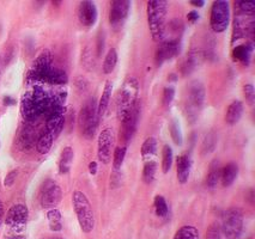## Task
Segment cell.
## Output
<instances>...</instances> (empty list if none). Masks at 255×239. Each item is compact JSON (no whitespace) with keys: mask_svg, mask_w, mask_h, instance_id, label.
<instances>
[{"mask_svg":"<svg viewBox=\"0 0 255 239\" xmlns=\"http://www.w3.org/2000/svg\"><path fill=\"white\" fill-rule=\"evenodd\" d=\"M168 1L165 0H150L147 2V24L153 41L162 42L164 28L167 24Z\"/></svg>","mask_w":255,"mask_h":239,"instance_id":"1","label":"cell"},{"mask_svg":"<svg viewBox=\"0 0 255 239\" xmlns=\"http://www.w3.org/2000/svg\"><path fill=\"white\" fill-rule=\"evenodd\" d=\"M138 92H139V81L134 77H128L124 81V85L121 86L118 92L117 97V115L119 120L123 121L127 114L129 113L133 105L138 101Z\"/></svg>","mask_w":255,"mask_h":239,"instance_id":"2","label":"cell"},{"mask_svg":"<svg viewBox=\"0 0 255 239\" xmlns=\"http://www.w3.org/2000/svg\"><path fill=\"white\" fill-rule=\"evenodd\" d=\"M72 206L82 231L84 233H90L95 227V217L93 207H91L87 195L82 191L76 190L72 194Z\"/></svg>","mask_w":255,"mask_h":239,"instance_id":"3","label":"cell"},{"mask_svg":"<svg viewBox=\"0 0 255 239\" xmlns=\"http://www.w3.org/2000/svg\"><path fill=\"white\" fill-rule=\"evenodd\" d=\"M99 115H97V104L94 98L87 101L81 109L78 122L85 138L93 139L99 126Z\"/></svg>","mask_w":255,"mask_h":239,"instance_id":"4","label":"cell"},{"mask_svg":"<svg viewBox=\"0 0 255 239\" xmlns=\"http://www.w3.org/2000/svg\"><path fill=\"white\" fill-rule=\"evenodd\" d=\"M221 229L227 239H239L243 230V214L241 209L236 207L227 209L223 214Z\"/></svg>","mask_w":255,"mask_h":239,"instance_id":"5","label":"cell"},{"mask_svg":"<svg viewBox=\"0 0 255 239\" xmlns=\"http://www.w3.org/2000/svg\"><path fill=\"white\" fill-rule=\"evenodd\" d=\"M205 102V87L200 81H193L189 85L188 101H187V117L191 122L198 119L199 111Z\"/></svg>","mask_w":255,"mask_h":239,"instance_id":"6","label":"cell"},{"mask_svg":"<svg viewBox=\"0 0 255 239\" xmlns=\"http://www.w3.org/2000/svg\"><path fill=\"white\" fill-rule=\"evenodd\" d=\"M230 24V5L224 0L212 4L210 14V26L215 32H224Z\"/></svg>","mask_w":255,"mask_h":239,"instance_id":"7","label":"cell"},{"mask_svg":"<svg viewBox=\"0 0 255 239\" xmlns=\"http://www.w3.org/2000/svg\"><path fill=\"white\" fill-rule=\"evenodd\" d=\"M115 147V134L111 128H106L101 132L97 141V157L102 164H109L112 160Z\"/></svg>","mask_w":255,"mask_h":239,"instance_id":"8","label":"cell"},{"mask_svg":"<svg viewBox=\"0 0 255 239\" xmlns=\"http://www.w3.org/2000/svg\"><path fill=\"white\" fill-rule=\"evenodd\" d=\"M62 199V190L52 179L43 183L41 188V206L46 209L55 208Z\"/></svg>","mask_w":255,"mask_h":239,"instance_id":"9","label":"cell"},{"mask_svg":"<svg viewBox=\"0 0 255 239\" xmlns=\"http://www.w3.org/2000/svg\"><path fill=\"white\" fill-rule=\"evenodd\" d=\"M29 218L28 208L24 205H14L8 209L5 224L13 231H22L26 225V221Z\"/></svg>","mask_w":255,"mask_h":239,"instance_id":"10","label":"cell"},{"mask_svg":"<svg viewBox=\"0 0 255 239\" xmlns=\"http://www.w3.org/2000/svg\"><path fill=\"white\" fill-rule=\"evenodd\" d=\"M139 115H140V102L138 99L137 103L129 110V113L127 114V116L121 121L123 122V139L126 143H128L134 135L138 126Z\"/></svg>","mask_w":255,"mask_h":239,"instance_id":"11","label":"cell"},{"mask_svg":"<svg viewBox=\"0 0 255 239\" xmlns=\"http://www.w3.org/2000/svg\"><path fill=\"white\" fill-rule=\"evenodd\" d=\"M65 126V107H55L47 114V131L58 138Z\"/></svg>","mask_w":255,"mask_h":239,"instance_id":"12","label":"cell"},{"mask_svg":"<svg viewBox=\"0 0 255 239\" xmlns=\"http://www.w3.org/2000/svg\"><path fill=\"white\" fill-rule=\"evenodd\" d=\"M131 11V1L128 0H115L112 2L109 11V22L112 25L117 26L124 23L128 17Z\"/></svg>","mask_w":255,"mask_h":239,"instance_id":"13","label":"cell"},{"mask_svg":"<svg viewBox=\"0 0 255 239\" xmlns=\"http://www.w3.org/2000/svg\"><path fill=\"white\" fill-rule=\"evenodd\" d=\"M180 52V42L176 41H162L161 46L158 47L156 52V64L157 66H161L165 61L171 60L176 57Z\"/></svg>","mask_w":255,"mask_h":239,"instance_id":"14","label":"cell"},{"mask_svg":"<svg viewBox=\"0 0 255 239\" xmlns=\"http://www.w3.org/2000/svg\"><path fill=\"white\" fill-rule=\"evenodd\" d=\"M78 18L83 25L90 28L97 20V7L93 1H82L78 7Z\"/></svg>","mask_w":255,"mask_h":239,"instance_id":"15","label":"cell"},{"mask_svg":"<svg viewBox=\"0 0 255 239\" xmlns=\"http://www.w3.org/2000/svg\"><path fill=\"white\" fill-rule=\"evenodd\" d=\"M20 113H22L23 117L26 121H30V122L36 120L38 116H41L40 110H38L36 103L32 98L30 91L23 94L22 101H20Z\"/></svg>","mask_w":255,"mask_h":239,"instance_id":"16","label":"cell"},{"mask_svg":"<svg viewBox=\"0 0 255 239\" xmlns=\"http://www.w3.org/2000/svg\"><path fill=\"white\" fill-rule=\"evenodd\" d=\"M183 30H185V25H183L182 20L180 18L171 19L170 22L165 24L162 41H176V42H180Z\"/></svg>","mask_w":255,"mask_h":239,"instance_id":"17","label":"cell"},{"mask_svg":"<svg viewBox=\"0 0 255 239\" xmlns=\"http://www.w3.org/2000/svg\"><path fill=\"white\" fill-rule=\"evenodd\" d=\"M192 170V159L189 155H182L177 158V179L181 184L188 181Z\"/></svg>","mask_w":255,"mask_h":239,"instance_id":"18","label":"cell"},{"mask_svg":"<svg viewBox=\"0 0 255 239\" xmlns=\"http://www.w3.org/2000/svg\"><path fill=\"white\" fill-rule=\"evenodd\" d=\"M252 53H253V44L246 43L237 46L233 49V58L234 60L239 61L243 65H249L251 63Z\"/></svg>","mask_w":255,"mask_h":239,"instance_id":"19","label":"cell"},{"mask_svg":"<svg viewBox=\"0 0 255 239\" xmlns=\"http://www.w3.org/2000/svg\"><path fill=\"white\" fill-rule=\"evenodd\" d=\"M243 114V103L241 101H234L228 108L225 114V122L228 125L234 126L241 120Z\"/></svg>","mask_w":255,"mask_h":239,"instance_id":"20","label":"cell"},{"mask_svg":"<svg viewBox=\"0 0 255 239\" xmlns=\"http://www.w3.org/2000/svg\"><path fill=\"white\" fill-rule=\"evenodd\" d=\"M239 175V166L235 163H229L227 166L222 167L221 181L224 187H230Z\"/></svg>","mask_w":255,"mask_h":239,"instance_id":"21","label":"cell"},{"mask_svg":"<svg viewBox=\"0 0 255 239\" xmlns=\"http://www.w3.org/2000/svg\"><path fill=\"white\" fill-rule=\"evenodd\" d=\"M73 158H75V153H73L72 147H65L61 152L60 159H59V172L62 173V175L69 173Z\"/></svg>","mask_w":255,"mask_h":239,"instance_id":"22","label":"cell"},{"mask_svg":"<svg viewBox=\"0 0 255 239\" xmlns=\"http://www.w3.org/2000/svg\"><path fill=\"white\" fill-rule=\"evenodd\" d=\"M112 92H113V84L111 81L106 82L105 90H103L99 104H97V115H99V119H101V117H102L107 111V108H108L109 102H111Z\"/></svg>","mask_w":255,"mask_h":239,"instance_id":"23","label":"cell"},{"mask_svg":"<svg viewBox=\"0 0 255 239\" xmlns=\"http://www.w3.org/2000/svg\"><path fill=\"white\" fill-rule=\"evenodd\" d=\"M53 141H54V137L46 129V132H43L36 141L37 152L40 155H47L50 151V149H52Z\"/></svg>","mask_w":255,"mask_h":239,"instance_id":"24","label":"cell"},{"mask_svg":"<svg viewBox=\"0 0 255 239\" xmlns=\"http://www.w3.org/2000/svg\"><path fill=\"white\" fill-rule=\"evenodd\" d=\"M221 173H222V167L217 160L212 161L211 166H210L209 175L206 178V184L210 189H213L217 185V183L221 181Z\"/></svg>","mask_w":255,"mask_h":239,"instance_id":"25","label":"cell"},{"mask_svg":"<svg viewBox=\"0 0 255 239\" xmlns=\"http://www.w3.org/2000/svg\"><path fill=\"white\" fill-rule=\"evenodd\" d=\"M47 219H48L49 229L53 232H60L62 230V217L61 213L56 208H52L47 212Z\"/></svg>","mask_w":255,"mask_h":239,"instance_id":"26","label":"cell"},{"mask_svg":"<svg viewBox=\"0 0 255 239\" xmlns=\"http://www.w3.org/2000/svg\"><path fill=\"white\" fill-rule=\"evenodd\" d=\"M52 65H53L52 53H50L48 49H44V51L41 53V54L38 55L36 59H35L31 69L32 70H42V69H46V67L52 66Z\"/></svg>","mask_w":255,"mask_h":239,"instance_id":"27","label":"cell"},{"mask_svg":"<svg viewBox=\"0 0 255 239\" xmlns=\"http://www.w3.org/2000/svg\"><path fill=\"white\" fill-rule=\"evenodd\" d=\"M118 59L119 57L117 49H109L105 58V63H103V72H105L106 75H111L113 71L115 70L118 64Z\"/></svg>","mask_w":255,"mask_h":239,"instance_id":"28","label":"cell"},{"mask_svg":"<svg viewBox=\"0 0 255 239\" xmlns=\"http://www.w3.org/2000/svg\"><path fill=\"white\" fill-rule=\"evenodd\" d=\"M174 239H200L199 231L194 226L185 225L177 230V232L174 236Z\"/></svg>","mask_w":255,"mask_h":239,"instance_id":"29","label":"cell"},{"mask_svg":"<svg viewBox=\"0 0 255 239\" xmlns=\"http://www.w3.org/2000/svg\"><path fill=\"white\" fill-rule=\"evenodd\" d=\"M174 156H173V150L169 145H164L162 150V171L163 173H168L171 169V165H173Z\"/></svg>","mask_w":255,"mask_h":239,"instance_id":"30","label":"cell"},{"mask_svg":"<svg viewBox=\"0 0 255 239\" xmlns=\"http://www.w3.org/2000/svg\"><path fill=\"white\" fill-rule=\"evenodd\" d=\"M156 151H157L156 139L152 137L147 138L146 140L143 143V146H141V157H143L144 159L153 157Z\"/></svg>","mask_w":255,"mask_h":239,"instance_id":"31","label":"cell"},{"mask_svg":"<svg viewBox=\"0 0 255 239\" xmlns=\"http://www.w3.org/2000/svg\"><path fill=\"white\" fill-rule=\"evenodd\" d=\"M127 153V146H119L113 152V166L114 170H120L123 166L125 157Z\"/></svg>","mask_w":255,"mask_h":239,"instance_id":"32","label":"cell"},{"mask_svg":"<svg viewBox=\"0 0 255 239\" xmlns=\"http://www.w3.org/2000/svg\"><path fill=\"white\" fill-rule=\"evenodd\" d=\"M34 140H35L34 131H32L31 128H29V127H25V128L22 131V133H20V137H19L20 146H22L24 150L30 149L32 144H34Z\"/></svg>","mask_w":255,"mask_h":239,"instance_id":"33","label":"cell"},{"mask_svg":"<svg viewBox=\"0 0 255 239\" xmlns=\"http://www.w3.org/2000/svg\"><path fill=\"white\" fill-rule=\"evenodd\" d=\"M169 132H170L171 139L177 146H181L183 144V137H182V131H181L180 123L177 120H173L169 126Z\"/></svg>","mask_w":255,"mask_h":239,"instance_id":"34","label":"cell"},{"mask_svg":"<svg viewBox=\"0 0 255 239\" xmlns=\"http://www.w3.org/2000/svg\"><path fill=\"white\" fill-rule=\"evenodd\" d=\"M157 171V163L156 161H149L145 164L143 170V179L145 183H152L155 179Z\"/></svg>","mask_w":255,"mask_h":239,"instance_id":"35","label":"cell"},{"mask_svg":"<svg viewBox=\"0 0 255 239\" xmlns=\"http://www.w3.org/2000/svg\"><path fill=\"white\" fill-rule=\"evenodd\" d=\"M216 145H217V137H216V134L213 132L209 133V134L205 137V139H204L203 150H201V152L203 153L212 152L213 150L216 149Z\"/></svg>","mask_w":255,"mask_h":239,"instance_id":"36","label":"cell"},{"mask_svg":"<svg viewBox=\"0 0 255 239\" xmlns=\"http://www.w3.org/2000/svg\"><path fill=\"white\" fill-rule=\"evenodd\" d=\"M155 211L158 217H165L168 214L167 201L162 195H157L155 197Z\"/></svg>","mask_w":255,"mask_h":239,"instance_id":"37","label":"cell"},{"mask_svg":"<svg viewBox=\"0 0 255 239\" xmlns=\"http://www.w3.org/2000/svg\"><path fill=\"white\" fill-rule=\"evenodd\" d=\"M205 239H222V229L217 223H213L207 229Z\"/></svg>","mask_w":255,"mask_h":239,"instance_id":"38","label":"cell"},{"mask_svg":"<svg viewBox=\"0 0 255 239\" xmlns=\"http://www.w3.org/2000/svg\"><path fill=\"white\" fill-rule=\"evenodd\" d=\"M236 6L239 7L242 12H245L246 14H253L255 4H254V1H252V0L251 1H243V0H239V1L236 2Z\"/></svg>","mask_w":255,"mask_h":239,"instance_id":"39","label":"cell"},{"mask_svg":"<svg viewBox=\"0 0 255 239\" xmlns=\"http://www.w3.org/2000/svg\"><path fill=\"white\" fill-rule=\"evenodd\" d=\"M243 93H245L246 101L249 105H254L255 103V90L252 84H247L243 86Z\"/></svg>","mask_w":255,"mask_h":239,"instance_id":"40","label":"cell"},{"mask_svg":"<svg viewBox=\"0 0 255 239\" xmlns=\"http://www.w3.org/2000/svg\"><path fill=\"white\" fill-rule=\"evenodd\" d=\"M175 97V88L173 86H167L163 91V105L169 107Z\"/></svg>","mask_w":255,"mask_h":239,"instance_id":"41","label":"cell"},{"mask_svg":"<svg viewBox=\"0 0 255 239\" xmlns=\"http://www.w3.org/2000/svg\"><path fill=\"white\" fill-rule=\"evenodd\" d=\"M17 176H18V170L14 169L12 171H10L4 179L5 187H12V185L14 184V182H16Z\"/></svg>","mask_w":255,"mask_h":239,"instance_id":"42","label":"cell"},{"mask_svg":"<svg viewBox=\"0 0 255 239\" xmlns=\"http://www.w3.org/2000/svg\"><path fill=\"white\" fill-rule=\"evenodd\" d=\"M103 51H105V34L100 32L99 37H97V55L101 57Z\"/></svg>","mask_w":255,"mask_h":239,"instance_id":"43","label":"cell"},{"mask_svg":"<svg viewBox=\"0 0 255 239\" xmlns=\"http://www.w3.org/2000/svg\"><path fill=\"white\" fill-rule=\"evenodd\" d=\"M187 19H188L189 23H195L198 19H199V13L198 11H191L187 14Z\"/></svg>","mask_w":255,"mask_h":239,"instance_id":"44","label":"cell"},{"mask_svg":"<svg viewBox=\"0 0 255 239\" xmlns=\"http://www.w3.org/2000/svg\"><path fill=\"white\" fill-rule=\"evenodd\" d=\"M97 163L96 161H91L90 164H89V172H90V175H96L97 173Z\"/></svg>","mask_w":255,"mask_h":239,"instance_id":"45","label":"cell"},{"mask_svg":"<svg viewBox=\"0 0 255 239\" xmlns=\"http://www.w3.org/2000/svg\"><path fill=\"white\" fill-rule=\"evenodd\" d=\"M4 104H6V105H13V104H16V101H14L12 97L5 96V97H4Z\"/></svg>","mask_w":255,"mask_h":239,"instance_id":"46","label":"cell"},{"mask_svg":"<svg viewBox=\"0 0 255 239\" xmlns=\"http://www.w3.org/2000/svg\"><path fill=\"white\" fill-rule=\"evenodd\" d=\"M191 4L193 5V6L203 7L204 5H205V1H204V0H191Z\"/></svg>","mask_w":255,"mask_h":239,"instance_id":"47","label":"cell"},{"mask_svg":"<svg viewBox=\"0 0 255 239\" xmlns=\"http://www.w3.org/2000/svg\"><path fill=\"white\" fill-rule=\"evenodd\" d=\"M4 214H5L4 205H2L1 200H0V226L2 225V221H4Z\"/></svg>","mask_w":255,"mask_h":239,"instance_id":"48","label":"cell"},{"mask_svg":"<svg viewBox=\"0 0 255 239\" xmlns=\"http://www.w3.org/2000/svg\"><path fill=\"white\" fill-rule=\"evenodd\" d=\"M10 239H26V238H25V236H23V235H14L13 237H11Z\"/></svg>","mask_w":255,"mask_h":239,"instance_id":"49","label":"cell"},{"mask_svg":"<svg viewBox=\"0 0 255 239\" xmlns=\"http://www.w3.org/2000/svg\"><path fill=\"white\" fill-rule=\"evenodd\" d=\"M168 78H170V80H176V76L175 75H170Z\"/></svg>","mask_w":255,"mask_h":239,"instance_id":"50","label":"cell"},{"mask_svg":"<svg viewBox=\"0 0 255 239\" xmlns=\"http://www.w3.org/2000/svg\"><path fill=\"white\" fill-rule=\"evenodd\" d=\"M50 239H64L62 237H53V238H50Z\"/></svg>","mask_w":255,"mask_h":239,"instance_id":"51","label":"cell"},{"mask_svg":"<svg viewBox=\"0 0 255 239\" xmlns=\"http://www.w3.org/2000/svg\"><path fill=\"white\" fill-rule=\"evenodd\" d=\"M0 61H1V59H0ZM0 72H1V64H0Z\"/></svg>","mask_w":255,"mask_h":239,"instance_id":"52","label":"cell"}]
</instances>
